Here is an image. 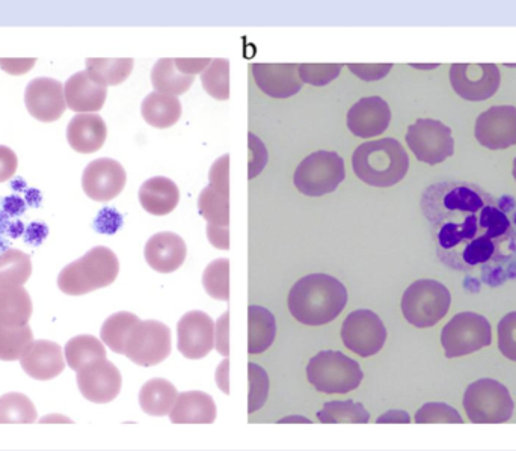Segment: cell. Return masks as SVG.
Instances as JSON below:
<instances>
[{
  "label": "cell",
  "mask_w": 516,
  "mask_h": 451,
  "mask_svg": "<svg viewBox=\"0 0 516 451\" xmlns=\"http://www.w3.org/2000/svg\"><path fill=\"white\" fill-rule=\"evenodd\" d=\"M133 65V59H86L88 74L106 88L126 82L132 74Z\"/></svg>",
  "instance_id": "e575fe53"
},
{
  "label": "cell",
  "mask_w": 516,
  "mask_h": 451,
  "mask_svg": "<svg viewBox=\"0 0 516 451\" xmlns=\"http://www.w3.org/2000/svg\"><path fill=\"white\" fill-rule=\"evenodd\" d=\"M172 349L171 329L157 320H139L126 341L124 355L141 367L163 363Z\"/></svg>",
  "instance_id": "8fae6325"
},
{
  "label": "cell",
  "mask_w": 516,
  "mask_h": 451,
  "mask_svg": "<svg viewBox=\"0 0 516 451\" xmlns=\"http://www.w3.org/2000/svg\"><path fill=\"white\" fill-rule=\"evenodd\" d=\"M341 67V64H299V77L302 83L325 86L337 79Z\"/></svg>",
  "instance_id": "ee69618b"
},
{
  "label": "cell",
  "mask_w": 516,
  "mask_h": 451,
  "mask_svg": "<svg viewBox=\"0 0 516 451\" xmlns=\"http://www.w3.org/2000/svg\"><path fill=\"white\" fill-rule=\"evenodd\" d=\"M507 198L495 200L470 183L430 186L421 209L434 231L438 257L450 269L471 272L480 267L489 277L509 275L506 263L516 261V207Z\"/></svg>",
  "instance_id": "6da1fadb"
},
{
  "label": "cell",
  "mask_w": 516,
  "mask_h": 451,
  "mask_svg": "<svg viewBox=\"0 0 516 451\" xmlns=\"http://www.w3.org/2000/svg\"><path fill=\"white\" fill-rule=\"evenodd\" d=\"M182 111V103L177 97L160 93L148 94L141 106L145 123L156 129H169L179 123Z\"/></svg>",
  "instance_id": "f1b7e54d"
},
{
  "label": "cell",
  "mask_w": 516,
  "mask_h": 451,
  "mask_svg": "<svg viewBox=\"0 0 516 451\" xmlns=\"http://www.w3.org/2000/svg\"><path fill=\"white\" fill-rule=\"evenodd\" d=\"M120 225L121 216L112 209H103L97 216L96 222H94V228L102 234L115 233Z\"/></svg>",
  "instance_id": "c3c4849f"
},
{
  "label": "cell",
  "mask_w": 516,
  "mask_h": 451,
  "mask_svg": "<svg viewBox=\"0 0 516 451\" xmlns=\"http://www.w3.org/2000/svg\"><path fill=\"white\" fill-rule=\"evenodd\" d=\"M194 80V76H188L177 67L176 59H160L151 71V82L156 93L166 96H182L191 88Z\"/></svg>",
  "instance_id": "1f68e13d"
},
{
  "label": "cell",
  "mask_w": 516,
  "mask_h": 451,
  "mask_svg": "<svg viewBox=\"0 0 516 451\" xmlns=\"http://www.w3.org/2000/svg\"><path fill=\"white\" fill-rule=\"evenodd\" d=\"M491 343V323L476 313L456 314L441 332V344L449 359L479 352Z\"/></svg>",
  "instance_id": "30bf717a"
},
{
  "label": "cell",
  "mask_w": 516,
  "mask_h": 451,
  "mask_svg": "<svg viewBox=\"0 0 516 451\" xmlns=\"http://www.w3.org/2000/svg\"><path fill=\"white\" fill-rule=\"evenodd\" d=\"M11 188H13L16 192H26L29 189L23 178H17V180H13V182H11Z\"/></svg>",
  "instance_id": "6f0895ef"
},
{
  "label": "cell",
  "mask_w": 516,
  "mask_h": 451,
  "mask_svg": "<svg viewBox=\"0 0 516 451\" xmlns=\"http://www.w3.org/2000/svg\"><path fill=\"white\" fill-rule=\"evenodd\" d=\"M77 387L86 400L93 403L112 402L123 387V376L108 359H97L77 372Z\"/></svg>",
  "instance_id": "9a60e30c"
},
{
  "label": "cell",
  "mask_w": 516,
  "mask_h": 451,
  "mask_svg": "<svg viewBox=\"0 0 516 451\" xmlns=\"http://www.w3.org/2000/svg\"><path fill=\"white\" fill-rule=\"evenodd\" d=\"M348 67L360 79L372 82V80H379L387 76L393 68V64H348Z\"/></svg>",
  "instance_id": "bcb514c9"
},
{
  "label": "cell",
  "mask_w": 516,
  "mask_h": 451,
  "mask_svg": "<svg viewBox=\"0 0 516 451\" xmlns=\"http://www.w3.org/2000/svg\"><path fill=\"white\" fill-rule=\"evenodd\" d=\"M11 248V243L7 239H0V255Z\"/></svg>",
  "instance_id": "91938a15"
},
{
  "label": "cell",
  "mask_w": 516,
  "mask_h": 451,
  "mask_svg": "<svg viewBox=\"0 0 516 451\" xmlns=\"http://www.w3.org/2000/svg\"><path fill=\"white\" fill-rule=\"evenodd\" d=\"M415 423L418 424H462L459 412L450 405L441 402L426 403L420 411L415 414Z\"/></svg>",
  "instance_id": "b9f144b4"
},
{
  "label": "cell",
  "mask_w": 516,
  "mask_h": 451,
  "mask_svg": "<svg viewBox=\"0 0 516 451\" xmlns=\"http://www.w3.org/2000/svg\"><path fill=\"white\" fill-rule=\"evenodd\" d=\"M203 286L210 298L218 301L230 299V261L219 258L204 270Z\"/></svg>",
  "instance_id": "ab89813d"
},
{
  "label": "cell",
  "mask_w": 516,
  "mask_h": 451,
  "mask_svg": "<svg viewBox=\"0 0 516 451\" xmlns=\"http://www.w3.org/2000/svg\"><path fill=\"white\" fill-rule=\"evenodd\" d=\"M144 254L151 269L159 274H172L185 263L188 248L179 234L163 231L148 239Z\"/></svg>",
  "instance_id": "603a6c76"
},
{
  "label": "cell",
  "mask_w": 516,
  "mask_h": 451,
  "mask_svg": "<svg viewBox=\"0 0 516 451\" xmlns=\"http://www.w3.org/2000/svg\"><path fill=\"white\" fill-rule=\"evenodd\" d=\"M206 93L213 99H230V61L228 59H215L212 64L201 74Z\"/></svg>",
  "instance_id": "60d3db41"
},
{
  "label": "cell",
  "mask_w": 516,
  "mask_h": 451,
  "mask_svg": "<svg viewBox=\"0 0 516 451\" xmlns=\"http://www.w3.org/2000/svg\"><path fill=\"white\" fill-rule=\"evenodd\" d=\"M269 393V378L262 367L249 364V414L263 408Z\"/></svg>",
  "instance_id": "7bdbcfd3"
},
{
  "label": "cell",
  "mask_w": 516,
  "mask_h": 451,
  "mask_svg": "<svg viewBox=\"0 0 516 451\" xmlns=\"http://www.w3.org/2000/svg\"><path fill=\"white\" fill-rule=\"evenodd\" d=\"M19 159L10 147L0 145V183L8 182L16 175Z\"/></svg>",
  "instance_id": "7dc6e473"
},
{
  "label": "cell",
  "mask_w": 516,
  "mask_h": 451,
  "mask_svg": "<svg viewBox=\"0 0 516 451\" xmlns=\"http://www.w3.org/2000/svg\"><path fill=\"white\" fill-rule=\"evenodd\" d=\"M169 418L172 424H212L216 420L215 400L203 391L179 394Z\"/></svg>",
  "instance_id": "4316f807"
},
{
  "label": "cell",
  "mask_w": 516,
  "mask_h": 451,
  "mask_svg": "<svg viewBox=\"0 0 516 451\" xmlns=\"http://www.w3.org/2000/svg\"><path fill=\"white\" fill-rule=\"evenodd\" d=\"M176 64L183 73L195 77L198 73H204V70L212 64V59H176Z\"/></svg>",
  "instance_id": "816d5d0a"
},
{
  "label": "cell",
  "mask_w": 516,
  "mask_h": 451,
  "mask_svg": "<svg viewBox=\"0 0 516 451\" xmlns=\"http://www.w3.org/2000/svg\"><path fill=\"white\" fill-rule=\"evenodd\" d=\"M64 94L67 108L71 111L96 114L105 106L108 88L96 82L88 71H80L65 82Z\"/></svg>",
  "instance_id": "cb8c5ba5"
},
{
  "label": "cell",
  "mask_w": 516,
  "mask_h": 451,
  "mask_svg": "<svg viewBox=\"0 0 516 451\" xmlns=\"http://www.w3.org/2000/svg\"><path fill=\"white\" fill-rule=\"evenodd\" d=\"M352 168L361 182L375 188H391L408 174L409 157L397 139L364 142L352 154Z\"/></svg>",
  "instance_id": "3957f363"
},
{
  "label": "cell",
  "mask_w": 516,
  "mask_h": 451,
  "mask_svg": "<svg viewBox=\"0 0 516 451\" xmlns=\"http://www.w3.org/2000/svg\"><path fill=\"white\" fill-rule=\"evenodd\" d=\"M25 201L31 207H40L41 206V194L38 189H28L25 192Z\"/></svg>",
  "instance_id": "db71d44e"
},
{
  "label": "cell",
  "mask_w": 516,
  "mask_h": 451,
  "mask_svg": "<svg viewBox=\"0 0 516 451\" xmlns=\"http://www.w3.org/2000/svg\"><path fill=\"white\" fill-rule=\"evenodd\" d=\"M25 225H23L22 221H19V219H16V221L13 222V225H11L10 233H8V236L11 237V239H19L20 236H22L23 233H25Z\"/></svg>",
  "instance_id": "11a10c76"
},
{
  "label": "cell",
  "mask_w": 516,
  "mask_h": 451,
  "mask_svg": "<svg viewBox=\"0 0 516 451\" xmlns=\"http://www.w3.org/2000/svg\"><path fill=\"white\" fill-rule=\"evenodd\" d=\"M108 138L105 120L97 114H77L67 127V141L76 153L99 151Z\"/></svg>",
  "instance_id": "d4e9b609"
},
{
  "label": "cell",
  "mask_w": 516,
  "mask_h": 451,
  "mask_svg": "<svg viewBox=\"0 0 516 451\" xmlns=\"http://www.w3.org/2000/svg\"><path fill=\"white\" fill-rule=\"evenodd\" d=\"M346 178L344 160L334 151L320 150L302 160L296 168V189L307 197H323L337 191Z\"/></svg>",
  "instance_id": "ba28073f"
},
{
  "label": "cell",
  "mask_w": 516,
  "mask_h": 451,
  "mask_svg": "<svg viewBox=\"0 0 516 451\" xmlns=\"http://www.w3.org/2000/svg\"><path fill=\"white\" fill-rule=\"evenodd\" d=\"M215 323L203 311H191L177 325V347L188 359H203L215 347Z\"/></svg>",
  "instance_id": "d6986e66"
},
{
  "label": "cell",
  "mask_w": 516,
  "mask_h": 451,
  "mask_svg": "<svg viewBox=\"0 0 516 451\" xmlns=\"http://www.w3.org/2000/svg\"><path fill=\"white\" fill-rule=\"evenodd\" d=\"M348 305V290L331 275L301 278L289 293V310L302 325L322 326L340 316Z\"/></svg>",
  "instance_id": "7a4b0ae2"
},
{
  "label": "cell",
  "mask_w": 516,
  "mask_h": 451,
  "mask_svg": "<svg viewBox=\"0 0 516 451\" xmlns=\"http://www.w3.org/2000/svg\"><path fill=\"white\" fill-rule=\"evenodd\" d=\"M277 320L265 307L251 305L248 308V352L251 355L266 352L274 344Z\"/></svg>",
  "instance_id": "83f0119b"
},
{
  "label": "cell",
  "mask_w": 516,
  "mask_h": 451,
  "mask_svg": "<svg viewBox=\"0 0 516 451\" xmlns=\"http://www.w3.org/2000/svg\"><path fill=\"white\" fill-rule=\"evenodd\" d=\"M341 340L351 352L369 358L381 352L387 341V329L378 314L370 310H358L344 320Z\"/></svg>",
  "instance_id": "4fadbf2b"
},
{
  "label": "cell",
  "mask_w": 516,
  "mask_h": 451,
  "mask_svg": "<svg viewBox=\"0 0 516 451\" xmlns=\"http://www.w3.org/2000/svg\"><path fill=\"white\" fill-rule=\"evenodd\" d=\"M464 408L474 424H501L512 418L515 405L503 384L485 378L467 388Z\"/></svg>",
  "instance_id": "9c48e42d"
},
{
  "label": "cell",
  "mask_w": 516,
  "mask_h": 451,
  "mask_svg": "<svg viewBox=\"0 0 516 451\" xmlns=\"http://www.w3.org/2000/svg\"><path fill=\"white\" fill-rule=\"evenodd\" d=\"M258 88L272 99H289L301 91L299 64H251Z\"/></svg>",
  "instance_id": "ffe728a7"
},
{
  "label": "cell",
  "mask_w": 516,
  "mask_h": 451,
  "mask_svg": "<svg viewBox=\"0 0 516 451\" xmlns=\"http://www.w3.org/2000/svg\"><path fill=\"white\" fill-rule=\"evenodd\" d=\"M307 376L310 384L325 394L351 393L364 379L360 364L338 350H322L313 356L307 366Z\"/></svg>",
  "instance_id": "8992f818"
},
{
  "label": "cell",
  "mask_w": 516,
  "mask_h": 451,
  "mask_svg": "<svg viewBox=\"0 0 516 451\" xmlns=\"http://www.w3.org/2000/svg\"><path fill=\"white\" fill-rule=\"evenodd\" d=\"M230 156L225 154L210 169V185L198 198V209L207 221L209 242L219 249L230 248Z\"/></svg>",
  "instance_id": "5b68a950"
},
{
  "label": "cell",
  "mask_w": 516,
  "mask_h": 451,
  "mask_svg": "<svg viewBox=\"0 0 516 451\" xmlns=\"http://www.w3.org/2000/svg\"><path fill=\"white\" fill-rule=\"evenodd\" d=\"M37 420V409L25 394L8 393L0 397V424H32Z\"/></svg>",
  "instance_id": "f35d334b"
},
{
  "label": "cell",
  "mask_w": 516,
  "mask_h": 451,
  "mask_svg": "<svg viewBox=\"0 0 516 451\" xmlns=\"http://www.w3.org/2000/svg\"><path fill=\"white\" fill-rule=\"evenodd\" d=\"M139 201L142 209L150 215H169L179 206V186L166 177L150 178L139 189Z\"/></svg>",
  "instance_id": "484cf974"
},
{
  "label": "cell",
  "mask_w": 516,
  "mask_h": 451,
  "mask_svg": "<svg viewBox=\"0 0 516 451\" xmlns=\"http://www.w3.org/2000/svg\"><path fill=\"white\" fill-rule=\"evenodd\" d=\"M31 275V257L25 252L10 248L0 255V289L25 286Z\"/></svg>",
  "instance_id": "836d02e7"
},
{
  "label": "cell",
  "mask_w": 516,
  "mask_h": 451,
  "mask_svg": "<svg viewBox=\"0 0 516 451\" xmlns=\"http://www.w3.org/2000/svg\"><path fill=\"white\" fill-rule=\"evenodd\" d=\"M513 178H515L516 182V157L515 160H513Z\"/></svg>",
  "instance_id": "94428289"
},
{
  "label": "cell",
  "mask_w": 516,
  "mask_h": 451,
  "mask_svg": "<svg viewBox=\"0 0 516 451\" xmlns=\"http://www.w3.org/2000/svg\"><path fill=\"white\" fill-rule=\"evenodd\" d=\"M20 366L26 375L37 381L58 378L65 369L64 350L53 341L37 340L20 358Z\"/></svg>",
  "instance_id": "7402d4cb"
},
{
  "label": "cell",
  "mask_w": 516,
  "mask_h": 451,
  "mask_svg": "<svg viewBox=\"0 0 516 451\" xmlns=\"http://www.w3.org/2000/svg\"><path fill=\"white\" fill-rule=\"evenodd\" d=\"M37 64V59H0V67L5 73L11 76H22V74L29 73Z\"/></svg>",
  "instance_id": "681fc988"
},
{
  "label": "cell",
  "mask_w": 516,
  "mask_h": 451,
  "mask_svg": "<svg viewBox=\"0 0 516 451\" xmlns=\"http://www.w3.org/2000/svg\"><path fill=\"white\" fill-rule=\"evenodd\" d=\"M34 343V334L31 326L25 325L20 328L0 325V361L13 363L25 355L29 346Z\"/></svg>",
  "instance_id": "74e56055"
},
{
  "label": "cell",
  "mask_w": 516,
  "mask_h": 451,
  "mask_svg": "<svg viewBox=\"0 0 516 451\" xmlns=\"http://www.w3.org/2000/svg\"><path fill=\"white\" fill-rule=\"evenodd\" d=\"M177 388L162 378H154L148 381L139 391V405L145 414L153 417H165L176 405Z\"/></svg>",
  "instance_id": "4dcf8cb0"
},
{
  "label": "cell",
  "mask_w": 516,
  "mask_h": 451,
  "mask_svg": "<svg viewBox=\"0 0 516 451\" xmlns=\"http://www.w3.org/2000/svg\"><path fill=\"white\" fill-rule=\"evenodd\" d=\"M139 322V317L135 314L121 311V313L112 314L105 323H103L100 337L103 343L112 350V352L124 355L126 349V341L132 332L133 326Z\"/></svg>",
  "instance_id": "8d00e7d4"
},
{
  "label": "cell",
  "mask_w": 516,
  "mask_h": 451,
  "mask_svg": "<svg viewBox=\"0 0 516 451\" xmlns=\"http://www.w3.org/2000/svg\"><path fill=\"white\" fill-rule=\"evenodd\" d=\"M31 296L25 287L0 289V325L20 328L28 325L32 317Z\"/></svg>",
  "instance_id": "f546056e"
},
{
  "label": "cell",
  "mask_w": 516,
  "mask_h": 451,
  "mask_svg": "<svg viewBox=\"0 0 516 451\" xmlns=\"http://www.w3.org/2000/svg\"><path fill=\"white\" fill-rule=\"evenodd\" d=\"M390 123V106L381 97L361 99L348 112L349 130L358 138H376L388 129Z\"/></svg>",
  "instance_id": "44dd1931"
},
{
  "label": "cell",
  "mask_w": 516,
  "mask_h": 451,
  "mask_svg": "<svg viewBox=\"0 0 516 451\" xmlns=\"http://www.w3.org/2000/svg\"><path fill=\"white\" fill-rule=\"evenodd\" d=\"M64 355L68 367L74 372H79L86 364L97 359H105L106 349L103 341L93 335H77L65 344Z\"/></svg>",
  "instance_id": "d6a6232c"
},
{
  "label": "cell",
  "mask_w": 516,
  "mask_h": 451,
  "mask_svg": "<svg viewBox=\"0 0 516 451\" xmlns=\"http://www.w3.org/2000/svg\"><path fill=\"white\" fill-rule=\"evenodd\" d=\"M452 295L435 280H418L403 293L402 311L415 328H432L449 313Z\"/></svg>",
  "instance_id": "52a82bcc"
},
{
  "label": "cell",
  "mask_w": 516,
  "mask_h": 451,
  "mask_svg": "<svg viewBox=\"0 0 516 451\" xmlns=\"http://www.w3.org/2000/svg\"><path fill=\"white\" fill-rule=\"evenodd\" d=\"M50 421H62V423H73V421L68 420V418L62 417V415H47L43 420H40V423H50Z\"/></svg>",
  "instance_id": "680465c9"
},
{
  "label": "cell",
  "mask_w": 516,
  "mask_h": 451,
  "mask_svg": "<svg viewBox=\"0 0 516 451\" xmlns=\"http://www.w3.org/2000/svg\"><path fill=\"white\" fill-rule=\"evenodd\" d=\"M25 105L29 114L41 123H53L67 109L64 85L52 77H37L26 86Z\"/></svg>",
  "instance_id": "ac0fdd59"
},
{
  "label": "cell",
  "mask_w": 516,
  "mask_h": 451,
  "mask_svg": "<svg viewBox=\"0 0 516 451\" xmlns=\"http://www.w3.org/2000/svg\"><path fill=\"white\" fill-rule=\"evenodd\" d=\"M498 349L516 363V311L506 314L498 323Z\"/></svg>",
  "instance_id": "f6af8a7d"
},
{
  "label": "cell",
  "mask_w": 516,
  "mask_h": 451,
  "mask_svg": "<svg viewBox=\"0 0 516 451\" xmlns=\"http://www.w3.org/2000/svg\"><path fill=\"white\" fill-rule=\"evenodd\" d=\"M476 139L488 150H506L516 145L515 106H492L476 121Z\"/></svg>",
  "instance_id": "e0dca14e"
},
{
  "label": "cell",
  "mask_w": 516,
  "mask_h": 451,
  "mask_svg": "<svg viewBox=\"0 0 516 451\" xmlns=\"http://www.w3.org/2000/svg\"><path fill=\"white\" fill-rule=\"evenodd\" d=\"M406 144L417 160L427 165H438L455 154L452 129L441 121L429 118H420L409 126Z\"/></svg>",
  "instance_id": "7c38bea8"
},
{
  "label": "cell",
  "mask_w": 516,
  "mask_h": 451,
  "mask_svg": "<svg viewBox=\"0 0 516 451\" xmlns=\"http://www.w3.org/2000/svg\"><path fill=\"white\" fill-rule=\"evenodd\" d=\"M118 274L120 261L115 252L106 246H96L61 270L58 287L64 295H88L114 284Z\"/></svg>",
  "instance_id": "277c9868"
},
{
  "label": "cell",
  "mask_w": 516,
  "mask_h": 451,
  "mask_svg": "<svg viewBox=\"0 0 516 451\" xmlns=\"http://www.w3.org/2000/svg\"><path fill=\"white\" fill-rule=\"evenodd\" d=\"M450 82L462 99L485 102L500 88V70L495 64H453L450 68Z\"/></svg>",
  "instance_id": "5bb4252c"
},
{
  "label": "cell",
  "mask_w": 516,
  "mask_h": 451,
  "mask_svg": "<svg viewBox=\"0 0 516 451\" xmlns=\"http://www.w3.org/2000/svg\"><path fill=\"white\" fill-rule=\"evenodd\" d=\"M26 201L23 200L19 195H11L7 197L2 203V212L7 213L11 218H17V216L23 215L26 212Z\"/></svg>",
  "instance_id": "f5cc1de1"
},
{
  "label": "cell",
  "mask_w": 516,
  "mask_h": 451,
  "mask_svg": "<svg viewBox=\"0 0 516 451\" xmlns=\"http://www.w3.org/2000/svg\"><path fill=\"white\" fill-rule=\"evenodd\" d=\"M126 183V169L114 159L94 160L82 175L83 192L97 203H108L117 198L126 188Z\"/></svg>",
  "instance_id": "2e32d148"
},
{
  "label": "cell",
  "mask_w": 516,
  "mask_h": 451,
  "mask_svg": "<svg viewBox=\"0 0 516 451\" xmlns=\"http://www.w3.org/2000/svg\"><path fill=\"white\" fill-rule=\"evenodd\" d=\"M23 236H25V242L28 243V245H43L44 240L49 236V227H47L44 222H32V224L26 227Z\"/></svg>",
  "instance_id": "f907efd6"
},
{
  "label": "cell",
  "mask_w": 516,
  "mask_h": 451,
  "mask_svg": "<svg viewBox=\"0 0 516 451\" xmlns=\"http://www.w3.org/2000/svg\"><path fill=\"white\" fill-rule=\"evenodd\" d=\"M13 222L11 221V216H8L5 212H0V234H7L8 236Z\"/></svg>",
  "instance_id": "9f6ffc18"
},
{
  "label": "cell",
  "mask_w": 516,
  "mask_h": 451,
  "mask_svg": "<svg viewBox=\"0 0 516 451\" xmlns=\"http://www.w3.org/2000/svg\"><path fill=\"white\" fill-rule=\"evenodd\" d=\"M317 418L323 424H367L370 421V414L363 403L354 400H332L323 405L322 411L317 412Z\"/></svg>",
  "instance_id": "d590c367"
}]
</instances>
